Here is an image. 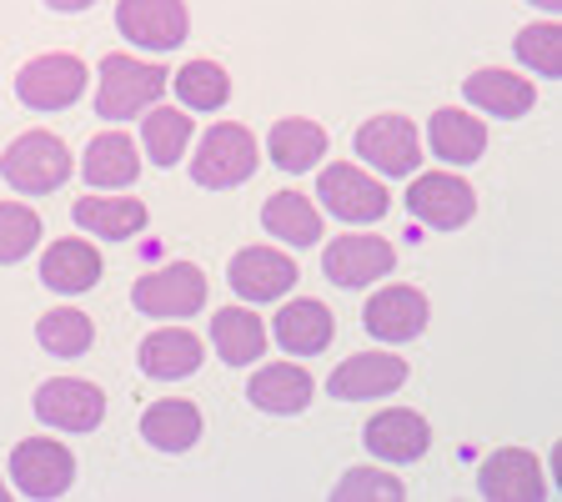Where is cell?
I'll use <instances>...</instances> for the list:
<instances>
[{"label": "cell", "mask_w": 562, "mask_h": 502, "mask_svg": "<svg viewBox=\"0 0 562 502\" xmlns=\"http://www.w3.org/2000/svg\"><path fill=\"white\" fill-rule=\"evenodd\" d=\"M166 86H171V76H166L161 66H146V60H136V56H105L101 86H95V116L136 121L161 101Z\"/></svg>", "instance_id": "6da1fadb"}, {"label": "cell", "mask_w": 562, "mask_h": 502, "mask_svg": "<svg viewBox=\"0 0 562 502\" xmlns=\"http://www.w3.org/2000/svg\"><path fill=\"white\" fill-rule=\"evenodd\" d=\"M257 171V136L236 121H216V126L201 136L196 161H191V181L206 191H226L236 181Z\"/></svg>", "instance_id": "7a4b0ae2"}, {"label": "cell", "mask_w": 562, "mask_h": 502, "mask_svg": "<svg viewBox=\"0 0 562 502\" xmlns=\"http://www.w3.org/2000/svg\"><path fill=\"white\" fill-rule=\"evenodd\" d=\"M0 176L25 197H46L70 176V152L50 131H25L11 141V152L0 156Z\"/></svg>", "instance_id": "3957f363"}, {"label": "cell", "mask_w": 562, "mask_h": 502, "mask_svg": "<svg viewBox=\"0 0 562 502\" xmlns=\"http://www.w3.org/2000/svg\"><path fill=\"white\" fill-rule=\"evenodd\" d=\"M316 197H322V207H327L331 216H341V222H382L386 207H392L382 181L357 171L351 161H337L316 176Z\"/></svg>", "instance_id": "277c9868"}, {"label": "cell", "mask_w": 562, "mask_h": 502, "mask_svg": "<svg viewBox=\"0 0 562 502\" xmlns=\"http://www.w3.org/2000/svg\"><path fill=\"white\" fill-rule=\"evenodd\" d=\"M81 91H86L81 56H60V51L35 56L31 66L15 76V96H21V105H31V111H66V105L81 101Z\"/></svg>", "instance_id": "5b68a950"}, {"label": "cell", "mask_w": 562, "mask_h": 502, "mask_svg": "<svg viewBox=\"0 0 562 502\" xmlns=\"http://www.w3.org/2000/svg\"><path fill=\"white\" fill-rule=\"evenodd\" d=\"M131 302L146 316H191L206 302V277H201L191 261H171L161 271H146V277L131 287Z\"/></svg>", "instance_id": "8992f818"}, {"label": "cell", "mask_w": 562, "mask_h": 502, "mask_svg": "<svg viewBox=\"0 0 562 502\" xmlns=\"http://www.w3.org/2000/svg\"><path fill=\"white\" fill-rule=\"evenodd\" d=\"M11 478H15V492H25V498H41V502L60 498L76 482V457L56 437H31V443H21L11 453Z\"/></svg>", "instance_id": "52a82bcc"}, {"label": "cell", "mask_w": 562, "mask_h": 502, "mask_svg": "<svg viewBox=\"0 0 562 502\" xmlns=\"http://www.w3.org/2000/svg\"><path fill=\"white\" fill-rule=\"evenodd\" d=\"M35 417L60 433H95L105 417V398L95 382H76V377H50L35 392Z\"/></svg>", "instance_id": "ba28073f"}, {"label": "cell", "mask_w": 562, "mask_h": 502, "mask_svg": "<svg viewBox=\"0 0 562 502\" xmlns=\"http://www.w3.org/2000/svg\"><path fill=\"white\" fill-rule=\"evenodd\" d=\"M392 267H397V252H392V242H382V236H367V232L337 236V242L322 252V271H327L337 287H347V292H357V287H372V281L386 277Z\"/></svg>", "instance_id": "9c48e42d"}, {"label": "cell", "mask_w": 562, "mask_h": 502, "mask_svg": "<svg viewBox=\"0 0 562 502\" xmlns=\"http://www.w3.org/2000/svg\"><path fill=\"white\" fill-rule=\"evenodd\" d=\"M407 211L417 216L422 226H437V232H457V226L472 222V211H477V197L462 176H417L407 191Z\"/></svg>", "instance_id": "30bf717a"}, {"label": "cell", "mask_w": 562, "mask_h": 502, "mask_svg": "<svg viewBox=\"0 0 562 502\" xmlns=\"http://www.w3.org/2000/svg\"><path fill=\"white\" fill-rule=\"evenodd\" d=\"M116 25L140 51H176L187 41V5L181 0H121Z\"/></svg>", "instance_id": "8fae6325"}, {"label": "cell", "mask_w": 562, "mask_h": 502, "mask_svg": "<svg viewBox=\"0 0 562 502\" xmlns=\"http://www.w3.org/2000/svg\"><path fill=\"white\" fill-rule=\"evenodd\" d=\"M226 281L246 302H277V297H286L296 287V261L281 257L277 246H246V252L232 257Z\"/></svg>", "instance_id": "7c38bea8"}, {"label": "cell", "mask_w": 562, "mask_h": 502, "mask_svg": "<svg viewBox=\"0 0 562 502\" xmlns=\"http://www.w3.org/2000/svg\"><path fill=\"white\" fill-rule=\"evenodd\" d=\"M351 146H357V156H362L367 166H376V171H386V176H407V171H417V161H422L417 126H412L407 116L367 121Z\"/></svg>", "instance_id": "4fadbf2b"}, {"label": "cell", "mask_w": 562, "mask_h": 502, "mask_svg": "<svg viewBox=\"0 0 562 502\" xmlns=\"http://www.w3.org/2000/svg\"><path fill=\"white\" fill-rule=\"evenodd\" d=\"M477 492L492 502H538V498H548V482H542L538 457L527 453V447H503V453H492L482 462Z\"/></svg>", "instance_id": "5bb4252c"}, {"label": "cell", "mask_w": 562, "mask_h": 502, "mask_svg": "<svg viewBox=\"0 0 562 502\" xmlns=\"http://www.w3.org/2000/svg\"><path fill=\"white\" fill-rule=\"evenodd\" d=\"M407 382V362L392 357V352H362V357H347L337 372L327 377V392L341 402H367V398H386Z\"/></svg>", "instance_id": "9a60e30c"}, {"label": "cell", "mask_w": 562, "mask_h": 502, "mask_svg": "<svg viewBox=\"0 0 562 502\" xmlns=\"http://www.w3.org/2000/svg\"><path fill=\"white\" fill-rule=\"evenodd\" d=\"M427 447H432V427L422 412L386 408L367 422V453L382 457V462H417Z\"/></svg>", "instance_id": "2e32d148"}, {"label": "cell", "mask_w": 562, "mask_h": 502, "mask_svg": "<svg viewBox=\"0 0 562 502\" xmlns=\"http://www.w3.org/2000/svg\"><path fill=\"white\" fill-rule=\"evenodd\" d=\"M362 322L376 342H412L427 327V297H422L417 287H382V292L367 302Z\"/></svg>", "instance_id": "e0dca14e"}, {"label": "cell", "mask_w": 562, "mask_h": 502, "mask_svg": "<svg viewBox=\"0 0 562 502\" xmlns=\"http://www.w3.org/2000/svg\"><path fill=\"white\" fill-rule=\"evenodd\" d=\"M41 281L60 297H81L101 281V252L81 236H66V242H50L46 257H41Z\"/></svg>", "instance_id": "ac0fdd59"}, {"label": "cell", "mask_w": 562, "mask_h": 502, "mask_svg": "<svg viewBox=\"0 0 562 502\" xmlns=\"http://www.w3.org/2000/svg\"><path fill=\"white\" fill-rule=\"evenodd\" d=\"M462 96H468L477 111H492V116H503V121L527 116V111H532V101H538L532 81H522L517 70H497V66L472 70L468 81H462Z\"/></svg>", "instance_id": "d6986e66"}, {"label": "cell", "mask_w": 562, "mask_h": 502, "mask_svg": "<svg viewBox=\"0 0 562 502\" xmlns=\"http://www.w3.org/2000/svg\"><path fill=\"white\" fill-rule=\"evenodd\" d=\"M331 332H337L331 312L322 302H312V297H302V302H292V306H281L277 312V347L281 352L316 357V352L331 347Z\"/></svg>", "instance_id": "ffe728a7"}, {"label": "cell", "mask_w": 562, "mask_h": 502, "mask_svg": "<svg viewBox=\"0 0 562 502\" xmlns=\"http://www.w3.org/2000/svg\"><path fill=\"white\" fill-rule=\"evenodd\" d=\"M201 342L181 327H166V332H151L140 342V372L156 377V382H181V377L201 372Z\"/></svg>", "instance_id": "44dd1931"}, {"label": "cell", "mask_w": 562, "mask_h": 502, "mask_svg": "<svg viewBox=\"0 0 562 502\" xmlns=\"http://www.w3.org/2000/svg\"><path fill=\"white\" fill-rule=\"evenodd\" d=\"M246 398H251V408H261V412L292 417V412H302L306 402H312V377H306L296 362H271L246 382Z\"/></svg>", "instance_id": "7402d4cb"}, {"label": "cell", "mask_w": 562, "mask_h": 502, "mask_svg": "<svg viewBox=\"0 0 562 502\" xmlns=\"http://www.w3.org/2000/svg\"><path fill=\"white\" fill-rule=\"evenodd\" d=\"M81 171H86V181H91V187H101V191L131 187V181H136V171H140L136 141L121 136V131H101V136H91Z\"/></svg>", "instance_id": "603a6c76"}, {"label": "cell", "mask_w": 562, "mask_h": 502, "mask_svg": "<svg viewBox=\"0 0 562 502\" xmlns=\"http://www.w3.org/2000/svg\"><path fill=\"white\" fill-rule=\"evenodd\" d=\"M76 226L105 236V242H131L136 232H146V207L136 197H81Z\"/></svg>", "instance_id": "cb8c5ba5"}, {"label": "cell", "mask_w": 562, "mask_h": 502, "mask_svg": "<svg viewBox=\"0 0 562 502\" xmlns=\"http://www.w3.org/2000/svg\"><path fill=\"white\" fill-rule=\"evenodd\" d=\"M427 136H432V152L442 156V161H452V166H468V161H477V156L487 152V131H482V121L472 116V111H457V105L432 111Z\"/></svg>", "instance_id": "d4e9b609"}, {"label": "cell", "mask_w": 562, "mask_h": 502, "mask_svg": "<svg viewBox=\"0 0 562 502\" xmlns=\"http://www.w3.org/2000/svg\"><path fill=\"white\" fill-rule=\"evenodd\" d=\"M267 152H271V161H277L281 171L302 176V171H312V166L327 156V131L316 126V121H302V116L277 121V126H271Z\"/></svg>", "instance_id": "484cf974"}, {"label": "cell", "mask_w": 562, "mask_h": 502, "mask_svg": "<svg viewBox=\"0 0 562 502\" xmlns=\"http://www.w3.org/2000/svg\"><path fill=\"white\" fill-rule=\"evenodd\" d=\"M140 437L151 447H161V453H187V447H196V437H201V412L181 398H166V402H156V408H146Z\"/></svg>", "instance_id": "4316f807"}, {"label": "cell", "mask_w": 562, "mask_h": 502, "mask_svg": "<svg viewBox=\"0 0 562 502\" xmlns=\"http://www.w3.org/2000/svg\"><path fill=\"white\" fill-rule=\"evenodd\" d=\"M211 342H216V352H222V362L251 367L261 352H267V327L257 322V312L226 306V312L211 316Z\"/></svg>", "instance_id": "83f0119b"}, {"label": "cell", "mask_w": 562, "mask_h": 502, "mask_svg": "<svg viewBox=\"0 0 562 502\" xmlns=\"http://www.w3.org/2000/svg\"><path fill=\"white\" fill-rule=\"evenodd\" d=\"M261 226L271 236H281L286 246H316V236H322V216H316L306 191H277L261 207Z\"/></svg>", "instance_id": "f1b7e54d"}, {"label": "cell", "mask_w": 562, "mask_h": 502, "mask_svg": "<svg viewBox=\"0 0 562 502\" xmlns=\"http://www.w3.org/2000/svg\"><path fill=\"white\" fill-rule=\"evenodd\" d=\"M171 86L187 111H222L226 96H232V76L216 60H187V66L176 70Z\"/></svg>", "instance_id": "f546056e"}, {"label": "cell", "mask_w": 562, "mask_h": 502, "mask_svg": "<svg viewBox=\"0 0 562 502\" xmlns=\"http://www.w3.org/2000/svg\"><path fill=\"white\" fill-rule=\"evenodd\" d=\"M35 337H41V347H46L50 357H81V352H91L95 327H91V316L76 312V306H56V312L41 316Z\"/></svg>", "instance_id": "4dcf8cb0"}, {"label": "cell", "mask_w": 562, "mask_h": 502, "mask_svg": "<svg viewBox=\"0 0 562 502\" xmlns=\"http://www.w3.org/2000/svg\"><path fill=\"white\" fill-rule=\"evenodd\" d=\"M140 141H146V156H151L156 166H176L191 141V116L187 111H161V105H156V111H146V121H140Z\"/></svg>", "instance_id": "1f68e13d"}, {"label": "cell", "mask_w": 562, "mask_h": 502, "mask_svg": "<svg viewBox=\"0 0 562 502\" xmlns=\"http://www.w3.org/2000/svg\"><path fill=\"white\" fill-rule=\"evenodd\" d=\"M41 232H46V226H41V216H35L31 207L0 201V267H15V261L31 257Z\"/></svg>", "instance_id": "d6a6232c"}, {"label": "cell", "mask_w": 562, "mask_h": 502, "mask_svg": "<svg viewBox=\"0 0 562 502\" xmlns=\"http://www.w3.org/2000/svg\"><path fill=\"white\" fill-rule=\"evenodd\" d=\"M517 60H522L527 70H538V76H558L562 70V35L552 21H538L527 25V31H517Z\"/></svg>", "instance_id": "836d02e7"}, {"label": "cell", "mask_w": 562, "mask_h": 502, "mask_svg": "<svg viewBox=\"0 0 562 502\" xmlns=\"http://www.w3.org/2000/svg\"><path fill=\"white\" fill-rule=\"evenodd\" d=\"M402 478L392 472H372V468H357L337 482V498H402Z\"/></svg>", "instance_id": "e575fe53"}, {"label": "cell", "mask_w": 562, "mask_h": 502, "mask_svg": "<svg viewBox=\"0 0 562 502\" xmlns=\"http://www.w3.org/2000/svg\"><path fill=\"white\" fill-rule=\"evenodd\" d=\"M50 11H60V15H76V11H91L95 0H46Z\"/></svg>", "instance_id": "d590c367"}, {"label": "cell", "mask_w": 562, "mask_h": 502, "mask_svg": "<svg viewBox=\"0 0 562 502\" xmlns=\"http://www.w3.org/2000/svg\"><path fill=\"white\" fill-rule=\"evenodd\" d=\"M532 5H542V11H558L562 0H532Z\"/></svg>", "instance_id": "8d00e7d4"}, {"label": "cell", "mask_w": 562, "mask_h": 502, "mask_svg": "<svg viewBox=\"0 0 562 502\" xmlns=\"http://www.w3.org/2000/svg\"><path fill=\"white\" fill-rule=\"evenodd\" d=\"M0 502H5V482H0Z\"/></svg>", "instance_id": "74e56055"}]
</instances>
